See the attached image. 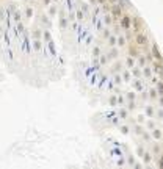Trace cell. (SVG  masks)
Here are the masks:
<instances>
[{
  "label": "cell",
  "mask_w": 163,
  "mask_h": 169,
  "mask_svg": "<svg viewBox=\"0 0 163 169\" xmlns=\"http://www.w3.org/2000/svg\"><path fill=\"white\" fill-rule=\"evenodd\" d=\"M35 50H38V52L41 50V42H39V41H36V42H35Z\"/></svg>",
  "instance_id": "cell-1"
},
{
  "label": "cell",
  "mask_w": 163,
  "mask_h": 169,
  "mask_svg": "<svg viewBox=\"0 0 163 169\" xmlns=\"http://www.w3.org/2000/svg\"><path fill=\"white\" fill-rule=\"evenodd\" d=\"M42 3H44L46 7H47V5H50V0H42Z\"/></svg>",
  "instance_id": "cell-2"
},
{
  "label": "cell",
  "mask_w": 163,
  "mask_h": 169,
  "mask_svg": "<svg viewBox=\"0 0 163 169\" xmlns=\"http://www.w3.org/2000/svg\"><path fill=\"white\" fill-rule=\"evenodd\" d=\"M55 2H57V0H55Z\"/></svg>",
  "instance_id": "cell-3"
}]
</instances>
